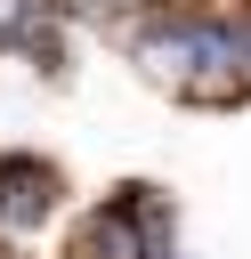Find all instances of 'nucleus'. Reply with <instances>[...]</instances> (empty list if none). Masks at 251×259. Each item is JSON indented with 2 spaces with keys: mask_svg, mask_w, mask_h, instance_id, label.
<instances>
[{
  "mask_svg": "<svg viewBox=\"0 0 251 259\" xmlns=\"http://www.w3.org/2000/svg\"><path fill=\"white\" fill-rule=\"evenodd\" d=\"M57 202V170L32 154H0V227H40Z\"/></svg>",
  "mask_w": 251,
  "mask_h": 259,
  "instance_id": "nucleus-1",
  "label": "nucleus"
},
{
  "mask_svg": "<svg viewBox=\"0 0 251 259\" xmlns=\"http://www.w3.org/2000/svg\"><path fill=\"white\" fill-rule=\"evenodd\" d=\"M0 40H16V49H40V57H49V32H40V0H0Z\"/></svg>",
  "mask_w": 251,
  "mask_h": 259,
  "instance_id": "nucleus-2",
  "label": "nucleus"
}]
</instances>
